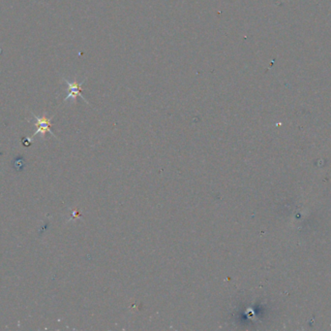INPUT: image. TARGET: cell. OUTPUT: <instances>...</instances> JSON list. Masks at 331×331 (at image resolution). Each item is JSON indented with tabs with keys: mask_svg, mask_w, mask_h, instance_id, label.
Listing matches in <instances>:
<instances>
[{
	"mask_svg": "<svg viewBox=\"0 0 331 331\" xmlns=\"http://www.w3.org/2000/svg\"><path fill=\"white\" fill-rule=\"evenodd\" d=\"M64 83L67 85V96L64 98V102L69 100V99H73L74 101H76L78 96H81L85 101L88 104V101L86 100V98L83 96L82 94V90H83V85L85 84L86 80H84L83 82L79 83L77 81L74 82H70L67 79H63Z\"/></svg>",
	"mask_w": 331,
	"mask_h": 331,
	"instance_id": "1",
	"label": "cell"
},
{
	"mask_svg": "<svg viewBox=\"0 0 331 331\" xmlns=\"http://www.w3.org/2000/svg\"><path fill=\"white\" fill-rule=\"evenodd\" d=\"M32 115H33L34 119H35V124L34 125H35L37 129L35 133L32 135V137L29 138L30 142L36 136L37 134H41L42 136H44L46 134V132H49L51 135H53V137H56L54 135V133L50 129V127H51V123L50 122H51L52 117L51 118H47L46 116H44V117H38V116L33 114V113H32Z\"/></svg>",
	"mask_w": 331,
	"mask_h": 331,
	"instance_id": "2",
	"label": "cell"
}]
</instances>
